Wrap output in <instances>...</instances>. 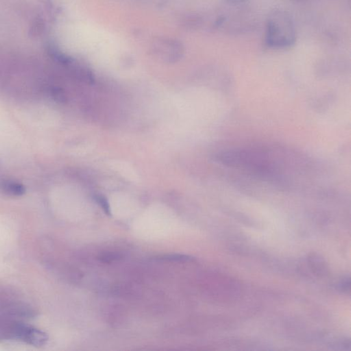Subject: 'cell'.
Here are the masks:
<instances>
[{
	"label": "cell",
	"instance_id": "9c48e42d",
	"mask_svg": "<svg viewBox=\"0 0 351 351\" xmlns=\"http://www.w3.org/2000/svg\"><path fill=\"white\" fill-rule=\"evenodd\" d=\"M225 1L231 5H237V4L245 3L247 0H225Z\"/></svg>",
	"mask_w": 351,
	"mask_h": 351
},
{
	"label": "cell",
	"instance_id": "277c9868",
	"mask_svg": "<svg viewBox=\"0 0 351 351\" xmlns=\"http://www.w3.org/2000/svg\"><path fill=\"white\" fill-rule=\"evenodd\" d=\"M157 260L165 261H180V262H185L192 260V258L189 256L185 255V254H168V255L161 256L160 257H157Z\"/></svg>",
	"mask_w": 351,
	"mask_h": 351
},
{
	"label": "cell",
	"instance_id": "3957f363",
	"mask_svg": "<svg viewBox=\"0 0 351 351\" xmlns=\"http://www.w3.org/2000/svg\"><path fill=\"white\" fill-rule=\"evenodd\" d=\"M0 187L5 194L13 196H21L25 194L26 188L21 183L10 180L3 181Z\"/></svg>",
	"mask_w": 351,
	"mask_h": 351
},
{
	"label": "cell",
	"instance_id": "52a82bcc",
	"mask_svg": "<svg viewBox=\"0 0 351 351\" xmlns=\"http://www.w3.org/2000/svg\"><path fill=\"white\" fill-rule=\"evenodd\" d=\"M122 256L118 253H105L100 254L98 259L101 262L103 263H111L112 261H118L122 259Z\"/></svg>",
	"mask_w": 351,
	"mask_h": 351
},
{
	"label": "cell",
	"instance_id": "8992f818",
	"mask_svg": "<svg viewBox=\"0 0 351 351\" xmlns=\"http://www.w3.org/2000/svg\"><path fill=\"white\" fill-rule=\"evenodd\" d=\"M50 53L52 57L62 63H68L71 61L70 57H67L66 55L61 53L59 50L55 48H50Z\"/></svg>",
	"mask_w": 351,
	"mask_h": 351
},
{
	"label": "cell",
	"instance_id": "6da1fadb",
	"mask_svg": "<svg viewBox=\"0 0 351 351\" xmlns=\"http://www.w3.org/2000/svg\"><path fill=\"white\" fill-rule=\"evenodd\" d=\"M296 42V32L290 16L284 11H274L267 20L265 42L269 47L287 48Z\"/></svg>",
	"mask_w": 351,
	"mask_h": 351
},
{
	"label": "cell",
	"instance_id": "7a4b0ae2",
	"mask_svg": "<svg viewBox=\"0 0 351 351\" xmlns=\"http://www.w3.org/2000/svg\"><path fill=\"white\" fill-rule=\"evenodd\" d=\"M15 335L29 344L35 346H42L48 341V334L43 330L33 326L20 324L15 328Z\"/></svg>",
	"mask_w": 351,
	"mask_h": 351
},
{
	"label": "cell",
	"instance_id": "5b68a950",
	"mask_svg": "<svg viewBox=\"0 0 351 351\" xmlns=\"http://www.w3.org/2000/svg\"><path fill=\"white\" fill-rule=\"evenodd\" d=\"M94 199L97 202L100 207L103 209L104 212L106 215H111V210L109 202L107 201V198L100 195H96L94 196Z\"/></svg>",
	"mask_w": 351,
	"mask_h": 351
},
{
	"label": "cell",
	"instance_id": "ba28073f",
	"mask_svg": "<svg viewBox=\"0 0 351 351\" xmlns=\"http://www.w3.org/2000/svg\"><path fill=\"white\" fill-rule=\"evenodd\" d=\"M53 96L55 100L59 102H63L65 100V96L60 90L53 91Z\"/></svg>",
	"mask_w": 351,
	"mask_h": 351
}]
</instances>
